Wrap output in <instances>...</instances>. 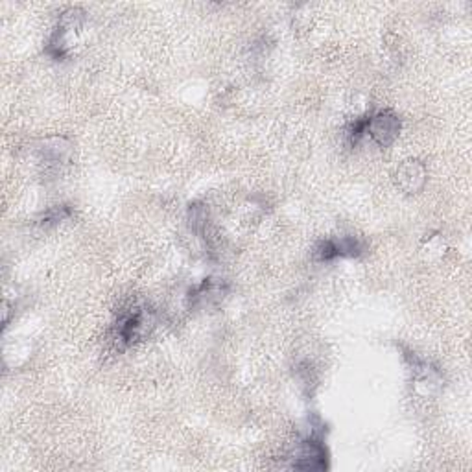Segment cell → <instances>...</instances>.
<instances>
[{
    "label": "cell",
    "mask_w": 472,
    "mask_h": 472,
    "mask_svg": "<svg viewBox=\"0 0 472 472\" xmlns=\"http://www.w3.org/2000/svg\"><path fill=\"white\" fill-rule=\"evenodd\" d=\"M70 216H72V209H70V205H54V207H51V209H46V211L39 216L37 223H39V226H43V228H52V226H58V223L65 221V220L70 218Z\"/></svg>",
    "instance_id": "52a82bcc"
},
{
    "label": "cell",
    "mask_w": 472,
    "mask_h": 472,
    "mask_svg": "<svg viewBox=\"0 0 472 472\" xmlns=\"http://www.w3.org/2000/svg\"><path fill=\"white\" fill-rule=\"evenodd\" d=\"M223 293H226V284H223V281H214V279H205L200 286L192 288L190 292V301L192 305H200V307H205V305H211V303H218Z\"/></svg>",
    "instance_id": "8992f818"
},
{
    "label": "cell",
    "mask_w": 472,
    "mask_h": 472,
    "mask_svg": "<svg viewBox=\"0 0 472 472\" xmlns=\"http://www.w3.org/2000/svg\"><path fill=\"white\" fill-rule=\"evenodd\" d=\"M85 20V13L78 8H70L67 10L60 22L58 28L54 30L51 41H48L46 46V54L52 60H65L70 52V46L76 41V34L82 30V24Z\"/></svg>",
    "instance_id": "6da1fadb"
},
{
    "label": "cell",
    "mask_w": 472,
    "mask_h": 472,
    "mask_svg": "<svg viewBox=\"0 0 472 472\" xmlns=\"http://www.w3.org/2000/svg\"><path fill=\"white\" fill-rule=\"evenodd\" d=\"M148 325H150V316H148V312L139 307L132 308L120 316L115 327V340L124 347H130L144 336Z\"/></svg>",
    "instance_id": "5b68a950"
},
{
    "label": "cell",
    "mask_w": 472,
    "mask_h": 472,
    "mask_svg": "<svg viewBox=\"0 0 472 472\" xmlns=\"http://www.w3.org/2000/svg\"><path fill=\"white\" fill-rule=\"evenodd\" d=\"M367 116L365 135L372 139V142L380 148H388L395 142V139L401 133V120L393 111H379Z\"/></svg>",
    "instance_id": "3957f363"
},
{
    "label": "cell",
    "mask_w": 472,
    "mask_h": 472,
    "mask_svg": "<svg viewBox=\"0 0 472 472\" xmlns=\"http://www.w3.org/2000/svg\"><path fill=\"white\" fill-rule=\"evenodd\" d=\"M327 458H329V452H327L325 443H323L321 436L312 432L300 444V449H297L292 467L300 468V470H323L329 467Z\"/></svg>",
    "instance_id": "277c9868"
},
{
    "label": "cell",
    "mask_w": 472,
    "mask_h": 472,
    "mask_svg": "<svg viewBox=\"0 0 472 472\" xmlns=\"http://www.w3.org/2000/svg\"><path fill=\"white\" fill-rule=\"evenodd\" d=\"M364 253V244L356 236L329 238L317 244L314 259L317 262H334L338 259H355Z\"/></svg>",
    "instance_id": "7a4b0ae2"
}]
</instances>
